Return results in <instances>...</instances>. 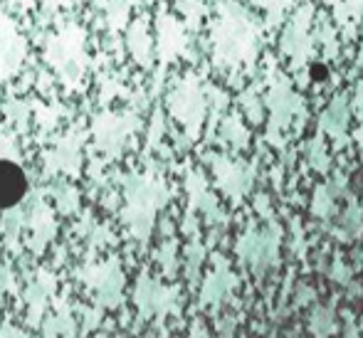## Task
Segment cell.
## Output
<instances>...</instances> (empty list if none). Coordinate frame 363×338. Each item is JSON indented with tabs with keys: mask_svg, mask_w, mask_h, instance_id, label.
Here are the masks:
<instances>
[{
	"mask_svg": "<svg viewBox=\"0 0 363 338\" xmlns=\"http://www.w3.org/2000/svg\"><path fill=\"white\" fill-rule=\"evenodd\" d=\"M225 138H228V141H233V146H242V143L247 141L245 131H240L238 124H228V129H225Z\"/></svg>",
	"mask_w": 363,
	"mask_h": 338,
	"instance_id": "obj_19",
	"label": "cell"
},
{
	"mask_svg": "<svg viewBox=\"0 0 363 338\" xmlns=\"http://www.w3.org/2000/svg\"><path fill=\"white\" fill-rule=\"evenodd\" d=\"M45 57L52 64V69L60 72L65 81L69 86L77 84V79L82 77L86 64L84 57V33H82L77 25H69L62 33H57L55 38H50L48 50H45Z\"/></svg>",
	"mask_w": 363,
	"mask_h": 338,
	"instance_id": "obj_2",
	"label": "cell"
},
{
	"mask_svg": "<svg viewBox=\"0 0 363 338\" xmlns=\"http://www.w3.org/2000/svg\"><path fill=\"white\" fill-rule=\"evenodd\" d=\"M171 111L178 121L188 129V134L196 136L198 134V126L203 121V96L198 91L196 81L186 79L176 86V91L171 94Z\"/></svg>",
	"mask_w": 363,
	"mask_h": 338,
	"instance_id": "obj_5",
	"label": "cell"
},
{
	"mask_svg": "<svg viewBox=\"0 0 363 338\" xmlns=\"http://www.w3.org/2000/svg\"><path fill=\"white\" fill-rule=\"evenodd\" d=\"M52 286H55L52 276L40 274L38 284H33V289L28 291V304H30L28 321H30V324H35V321L40 319V314H43V309H45V301H48V296L52 294Z\"/></svg>",
	"mask_w": 363,
	"mask_h": 338,
	"instance_id": "obj_11",
	"label": "cell"
},
{
	"mask_svg": "<svg viewBox=\"0 0 363 338\" xmlns=\"http://www.w3.org/2000/svg\"><path fill=\"white\" fill-rule=\"evenodd\" d=\"M309 326H311V334H314V338H331L336 331L334 309H331V306H319V309L311 314Z\"/></svg>",
	"mask_w": 363,
	"mask_h": 338,
	"instance_id": "obj_12",
	"label": "cell"
},
{
	"mask_svg": "<svg viewBox=\"0 0 363 338\" xmlns=\"http://www.w3.org/2000/svg\"><path fill=\"white\" fill-rule=\"evenodd\" d=\"M161 264L166 269V274H173L176 271V259H173V244H163V252H161Z\"/></svg>",
	"mask_w": 363,
	"mask_h": 338,
	"instance_id": "obj_18",
	"label": "cell"
},
{
	"mask_svg": "<svg viewBox=\"0 0 363 338\" xmlns=\"http://www.w3.org/2000/svg\"><path fill=\"white\" fill-rule=\"evenodd\" d=\"M341 338H361V336H359V331H356V326H354V324H349V326H346V331H344V336H341Z\"/></svg>",
	"mask_w": 363,
	"mask_h": 338,
	"instance_id": "obj_23",
	"label": "cell"
},
{
	"mask_svg": "<svg viewBox=\"0 0 363 338\" xmlns=\"http://www.w3.org/2000/svg\"><path fill=\"white\" fill-rule=\"evenodd\" d=\"M240 257L250 262L255 269H267L277 259V232L274 230H259V232H247L245 240H240L238 247Z\"/></svg>",
	"mask_w": 363,
	"mask_h": 338,
	"instance_id": "obj_6",
	"label": "cell"
},
{
	"mask_svg": "<svg viewBox=\"0 0 363 338\" xmlns=\"http://www.w3.org/2000/svg\"><path fill=\"white\" fill-rule=\"evenodd\" d=\"M74 334V321L72 316H69L67 306H62V309L57 311V314L52 316V319L48 321V326H45V338H57V336H72Z\"/></svg>",
	"mask_w": 363,
	"mask_h": 338,
	"instance_id": "obj_13",
	"label": "cell"
},
{
	"mask_svg": "<svg viewBox=\"0 0 363 338\" xmlns=\"http://www.w3.org/2000/svg\"><path fill=\"white\" fill-rule=\"evenodd\" d=\"M233 334H235V321L233 319L220 321V336H223V338H233Z\"/></svg>",
	"mask_w": 363,
	"mask_h": 338,
	"instance_id": "obj_20",
	"label": "cell"
},
{
	"mask_svg": "<svg viewBox=\"0 0 363 338\" xmlns=\"http://www.w3.org/2000/svg\"><path fill=\"white\" fill-rule=\"evenodd\" d=\"M28 196V176L13 158L0 156V210H13Z\"/></svg>",
	"mask_w": 363,
	"mask_h": 338,
	"instance_id": "obj_7",
	"label": "cell"
},
{
	"mask_svg": "<svg viewBox=\"0 0 363 338\" xmlns=\"http://www.w3.org/2000/svg\"><path fill=\"white\" fill-rule=\"evenodd\" d=\"M191 338H211V336H208V331L203 329V324H193V329H191Z\"/></svg>",
	"mask_w": 363,
	"mask_h": 338,
	"instance_id": "obj_21",
	"label": "cell"
},
{
	"mask_svg": "<svg viewBox=\"0 0 363 338\" xmlns=\"http://www.w3.org/2000/svg\"><path fill=\"white\" fill-rule=\"evenodd\" d=\"M213 166H216V176L220 181V186H223V191L228 193L230 198L240 201V198L250 191V186H252V171H250L247 166H242V163H230V161H225V158H216Z\"/></svg>",
	"mask_w": 363,
	"mask_h": 338,
	"instance_id": "obj_9",
	"label": "cell"
},
{
	"mask_svg": "<svg viewBox=\"0 0 363 338\" xmlns=\"http://www.w3.org/2000/svg\"><path fill=\"white\" fill-rule=\"evenodd\" d=\"M201 262H203V252L201 249H188V276H191V281H196V276H198V267H201Z\"/></svg>",
	"mask_w": 363,
	"mask_h": 338,
	"instance_id": "obj_17",
	"label": "cell"
},
{
	"mask_svg": "<svg viewBox=\"0 0 363 338\" xmlns=\"http://www.w3.org/2000/svg\"><path fill=\"white\" fill-rule=\"evenodd\" d=\"M344 227L349 230V235H359L361 232L363 220H361V213L356 210V205H351V210L344 215Z\"/></svg>",
	"mask_w": 363,
	"mask_h": 338,
	"instance_id": "obj_16",
	"label": "cell"
},
{
	"mask_svg": "<svg viewBox=\"0 0 363 338\" xmlns=\"http://www.w3.org/2000/svg\"><path fill=\"white\" fill-rule=\"evenodd\" d=\"M129 50H131V55H134L136 60H139L141 64H146L148 62V52H151V47H148V38H146V33H144V23H136L134 28H131V33H129Z\"/></svg>",
	"mask_w": 363,
	"mask_h": 338,
	"instance_id": "obj_15",
	"label": "cell"
},
{
	"mask_svg": "<svg viewBox=\"0 0 363 338\" xmlns=\"http://www.w3.org/2000/svg\"><path fill=\"white\" fill-rule=\"evenodd\" d=\"M235 286V276L230 274L228 264H218V269L208 276V281L203 284V294H201V304L206 306H218L220 301L228 296V291Z\"/></svg>",
	"mask_w": 363,
	"mask_h": 338,
	"instance_id": "obj_10",
	"label": "cell"
},
{
	"mask_svg": "<svg viewBox=\"0 0 363 338\" xmlns=\"http://www.w3.org/2000/svg\"><path fill=\"white\" fill-rule=\"evenodd\" d=\"M82 279L84 284L94 291L96 304L101 309H111V306H119L121 301V289H124V274L116 259H109L106 264L99 267H89L82 271Z\"/></svg>",
	"mask_w": 363,
	"mask_h": 338,
	"instance_id": "obj_4",
	"label": "cell"
},
{
	"mask_svg": "<svg viewBox=\"0 0 363 338\" xmlns=\"http://www.w3.org/2000/svg\"><path fill=\"white\" fill-rule=\"evenodd\" d=\"M5 284H8V271L0 267V304H3V291H5Z\"/></svg>",
	"mask_w": 363,
	"mask_h": 338,
	"instance_id": "obj_22",
	"label": "cell"
},
{
	"mask_svg": "<svg viewBox=\"0 0 363 338\" xmlns=\"http://www.w3.org/2000/svg\"><path fill=\"white\" fill-rule=\"evenodd\" d=\"M134 301L139 306L141 319H153L156 316L158 326H161V321L178 306V289L176 286H163L148 274H141L134 291Z\"/></svg>",
	"mask_w": 363,
	"mask_h": 338,
	"instance_id": "obj_3",
	"label": "cell"
},
{
	"mask_svg": "<svg viewBox=\"0 0 363 338\" xmlns=\"http://www.w3.org/2000/svg\"><path fill=\"white\" fill-rule=\"evenodd\" d=\"M168 193L166 186L161 181L151 176H139V178H131L129 188H126V222H129L131 235L146 242L148 232H151V225H153V215L156 210L166 203Z\"/></svg>",
	"mask_w": 363,
	"mask_h": 338,
	"instance_id": "obj_1",
	"label": "cell"
},
{
	"mask_svg": "<svg viewBox=\"0 0 363 338\" xmlns=\"http://www.w3.org/2000/svg\"><path fill=\"white\" fill-rule=\"evenodd\" d=\"M33 227H38V240H35V244H38V249H43V244L48 242V240L52 237V232H55L52 215H50V210L45 208L43 203H40V205H38V210H35Z\"/></svg>",
	"mask_w": 363,
	"mask_h": 338,
	"instance_id": "obj_14",
	"label": "cell"
},
{
	"mask_svg": "<svg viewBox=\"0 0 363 338\" xmlns=\"http://www.w3.org/2000/svg\"><path fill=\"white\" fill-rule=\"evenodd\" d=\"M25 60V40L8 18H0V84L20 69Z\"/></svg>",
	"mask_w": 363,
	"mask_h": 338,
	"instance_id": "obj_8",
	"label": "cell"
}]
</instances>
